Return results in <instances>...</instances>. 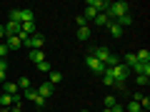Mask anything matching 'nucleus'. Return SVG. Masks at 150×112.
Listing matches in <instances>:
<instances>
[{"mask_svg": "<svg viewBox=\"0 0 150 112\" xmlns=\"http://www.w3.org/2000/svg\"><path fill=\"white\" fill-rule=\"evenodd\" d=\"M105 15L110 18V20H118V18L128 15V3H123V0H118V3H108Z\"/></svg>", "mask_w": 150, "mask_h": 112, "instance_id": "nucleus-1", "label": "nucleus"}, {"mask_svg": "<svg viewBox=\"0 0 150 112\" xmlns=\"http://www.w3.org/2000/svg\"><path fill=\"white\" fill-rule=\"evenodd\" d=\"M20 40H23L25 48H33V50H43V45H45V37L40 32H35L33 37H20Z\"/></svg>", "mask_w": 150, "mask_h": 112, "instance_id": "nucleus-2", "label": "nucleus"}, {"mask_svg": "<svg viewBox=\"0 0 150 112\" xmlns=\"http://www.w3.org/2000/svg\"><path fill=\"white\" fill-rule=\"evenodd\" d=\"M85 65L93 70V72H98V75H103V72H105V65H103V62H98V60L93 57V55H85Z\"/></svg>", "mask_w": 150, "mask_h": 112, "instance_id": "nucleus-3", "label": "nucleus"}, {"mask_svg": "<svg viewBox=\"0 0 150 112\" xmlns=\"http://www.w3.org/2000/svg\"><path fill=\"white\" fill-rule=\"evenodd\" d=\"M25 100L35 102L38 107H45V100H43L40 95H38V90H35V87H28V90H25Z\"/></svg>", "mask_w": 150, "mask_h": 112, "instance_id": "nucleus-4", "label": "nucleus"}, {"mask_svg": "<svg viewBox=\"0 0 150 112\" xmlns=\"http://www.w3.org/2000/svg\"><path fill=\"white\" fill-rule=\"evenodd\" d=\"M35 32H38L35 22H23V25H20V37H33Z\"/></svg>", "mask_w": 150, "mask_h": 112, "instance_id": "nucleus-5", "label": "nucleus"}, {"mask_svg": "<svg viewBox=\"0 0 150 112\" xmlns=\"http://www.w3.org/2000/svg\"><path fill=\"white\" fill-rule=\"evenodd\" d=\"M15 35H20V22L8 20V25H5V37H15Z\"/></svg>", "mask_w": 150, "mask_h": 112, "instance_id": "nucleus-6", "label": "nucleus"}, {"mask_svg": "<svg viewBox=\"0 0 150 112\" xmlns=\"http://www.w3.org/2000/svg\"><path fill=\"white\" fill-rule=\"evenodd\" d=\"M90 55L98 60V62L105 65V60H108V55H110V52H108V48H93V52H90Z\"/></svg>", "mask_w": 150, "mask_h": 112, "instance_id": "nucleus-7", "label": "nucleus"}, {"mask_svg": "<svg viewBox=\"0 0 150 112\" xmlns=\"http://www.w3.org/2000/svg\"><path fill=\"white\" fill-rule=\"evenodd\" d=\"M108 30H110V35L115 37V40H120V37H123V32H125V30H123V27H120L115 20H110V22H108Z\"/></svg>", "mask_w": 150, "mask_h": 112, "instance_id": "nucleus-8", "label": "nucleus"}, {"mask_svg": "<svg viewBox=\"0 0 150 112\" xmlns=\"http://www.w3.org/2000/svg\"><path fill=\"white\" fill-rule=\"evenodd\" d=\"M53 92H55V87H53V85H50V82H43V85L38 87V95L43 97V100H48V97H50V95H53Z\"/></svg>", "mask_w": 150, "mask_h": 112, "instance_id": "nucleus-9", "label": "nucleus"}, {"mask_svg": "<svg viewBox=\"0 0 150 112\" xmlns=\"http://www.w3.org/2000/svg\"><path fill=\"white\" fill-rule=\"evenodd\" d=\"M5 45H8V50H18V48H23V40H20V35L5 37Z\"/></svg>", "mask_w": 150, "mask_h": 112, "instance_id": "nucleus-10", "label": "nucleus"}, {"mask_svg": "<svg viewBox=\"0 0 150 112\" xmlns=\"http://www.w3.org/2000/svg\"><path fill=\"white\" fill-rule=\"evenodd\" d=\"M130 70H135L138 75H148L150 77V62H138L135 67H130Z\"/></svg>", "mask_w": 150, "mask_h": 112, "instance_id": "nucleus-11", "label": "nucleus"}, {"mask_svg": "<svg viewBox=\"0 0 150 112\" xmlns=\"http://www.w3.org/2000/svg\"><path fill=\"white\" fill-rule=\"evenodd\" d=\"M93 20H95V25H98V27H108V22H110V18H108L105 13H98V15L93 18Z\"/></svg>", "mask_w": 150, "mask_h": 112, "instance_id": "nucleus-12", "label": "nucleus"}, {"mask_svg": "<svg viewBox=\"0 0 150 112\" xmlns=\"http://www.w3.org/2000/svg\"><path fill=\"white\" fill-rule=\"evenodd\" d=\"M23 22H35L33 10H28V8H25V10H20V25H23Z\"/></svg>", "mask_w": 150, "mask_h": 112, "instance_id": "nucleus-13", "label": "nucleus"}, {"mask_svg": "<svg viewBox=\"0 0 150 112\" xmlns=\"http://www.w3.org/2000/svg\"><path fill=\"white\" fill-rule=\"evenodd\" d=\"M48 75H50V85H53V87L63 82V72H58V70H50Z\"/></svg>", "mask_w": 150, "mask_h": 112, "instance_id": "nucleus-14", "label": "nucleus"}, {"mask_svg": "<svg viewBox=\"0 0 150 112\" xmlns=\"http://www.w3.org/2000/svg\"><path fill=\"white\" fill-rule=\"evenodd\" d=\"M30 60H33L35 65H40V62L45 60V52H43V50H30Z\"/></svg>", "mask_w": 150, "mask_h": 112, "instance_id": "nucleus-15", "label": "nucleus"}, {"mask_svg": "<svg viewBox=\"0 0 150 112\" xmlns=\"http://www.w3.org/2000/svg\"><path fill=\"white\" fill-rule=\"evenodd\" d=\"M0 107H5V110H10V107H13V95L3 92V95H0Z\"/></svg>", "mask_w": 150, "mask_h": 112, "instance_id": "nucleus-16", "label": "nucleus"}, {"mask_svg": "<svg viewBox=\"0 0 150 112\" xmlns=\"http://www.w3.org/2000/svg\"><path fill=\"white\" fill-rule=\"evenodd\" d=\"M135 57H138V62H150V50H148V48L138 50V52H135Z\"/></svg>", "mask_w": 150, "mask_h": 112, "instance_id": "nucleus-17", "label": "nucleus"}, {"mask_svg": "<svg viewBox=\"0 0 150 112\" xmlns=\"http://www.w3.org/2000/svg\"><path fill=\"white\" fill-rule=\"evenodd\" d=\"M78 40H90V27H78Z\"/></svg>", "mask_w": 150, "mask_h": 112, "instance_id": "nucleus-18", "label": "nucleus"}, {"mask_svg": "<svg viewBox=\"0 0 150 112\" xmlns=\"http://www.w3.org/2000/svg\"><path fill=\"white\" fill-rule=\"evenodd\" d=\"M28 87H30V77H25V75H23L20 80H18V90H28Z\"/></svg>", "mask_w": 150, "mask_h": 112, "instance_id": "nucleus-19", "label": "nucleus"}, {"mask_svg": "<svg viewBox=\"0 0 150 112\" xmlns=\"http://www.w3.org/2000/svg\"><path fill=\"white\" fill-rule=\"evenodd\" d=\"M5 92L8 95H18V82H5Z\"/></svg>", "mask_w": 150, "mask_h": 112, "instance_id": "nucleus-20", "label": "nucleus"}, {"mask_svg": "<svg viewBox=\"0 0 150 112\" xmlns=\"http://www.w3.org/2000/svg\"><path fill=\"white\" fill-rule=\"evenodd\" d=\"M115 22H118L120 27H128L130 22H133V18H130V15H123V18H118V20H115Z\"/></svg>", "mask_w": 150, "mask_h": 112, "instance_id": "nucleus-21", "label": "nucleus"}, {"mask_svg": "<svg viewBox=\"0 0 150 112\" xmlns=\"http://www.w3.org/2000/svg\"><path fill=\"white\" fill-rule=\"evenodd\" d=\"M103 105H105V110H110V107H115V105H118V100H115V97H112V95H108Z\"/></svg>", "mask_w": 150, "mask_h": 112, "instance_id": "nucleus-22", "label": "nucleus"}, {"mask_svg": "<svg viewBox=\"0 0 150 112\" xmlns=\"http://www.w3.org/2000/svg\"><path fill=\"white\" fill-rule=\"evenodd\" d=\"M103 82H105L108 87H112V85H115V80H112V75L108 72V70H105V72H103Z\"/></svg>", "mask_w": 150, "mask_h": 112, "instance_id": "nucleus-23", "label": "nucleus"}, {"mask_svg": "<svg viewBox=\"0 0 150 112\" xmlns=\"http://www.w3.org/2000/svg\"><path fill=\"white\" fill-rule=\"evenodd\" d=\"M38 70H40V72H43V75H48V72H50V70H53V67H50V62H48V60H43V62L38 65Z\"/></svg>", "mask_w": 150, "mask_h": 112, "instance_id": "nucleus-24", "label": "nucleus"}, {"mask_svg": "<svg viewBox=\"0 0 150 112\" xmlns=\"http://www.w3.org/2000/svg\"><path fill=\"white\" fill-rule=\"evenodd\" d=\"M125 112H140V105H138L135 100H130V102H128V107H125Z\"/></svg>", "mask_w": 150, "mask_h": 112, "instance_id": "nucleus-25", "label": "nucleus"}, {"mask_svg": "<svg viewBox=\"0 0 150 112\" xmlns=\"http://www.w3.org/2000/svg\"><path fill=\"white\" fill-rule=\"evenodd\" d=\"M135 82H138L140 87H145V85L150 82V77H148V75H138V77H135Z\"/></svg>", "mask_w": 150, "mask_h": 112, "instance_id": "nucleus-26", "label": "nucleus"}, {"mask_svg": "<svg viewBox=\"0 0 150 112\" xmlns=\"http://www.w3.org/2000/svg\"><path fill=\"white\" fill-rule=\"evenodd\" d=\"M95 15H98V13L93 10V8H88V5H85V15H83V18H85V20H90V18H95Z\"/></svg>", "mask_w": 150, "mask_h": 112, "instance_id": "nucleus-27", "label": "nucleus"}, {"mask_svg": "<svg viewBox=\"0 0 150 112\" xmlns=\"http://www.w3.org/2000/svg\"><path fill=\"white\" fill-rule=\"evenodd\" d=\"M5 55H8V45L0 43V60H5Z\"/></svg>", "mask_w": 150, "mask_h": 112, "instance_id": "nucleus-28", "label": "nucleus"}, {"mask_svg": "<svg viewBox=\"0 0 150 112\" xmlns=\"http://www.w3.org/2000/svg\"><path fill=\"white\" fill-rule=\"evenodd\" d=\"M75 22H78V25H80V27H88V20H85V18H83V15H78V18H75Z\"/></svg>", "mask_w": 150, "mask_h": 112, "instance_id": "nucleus-29", "label": "nucleus"}, {"mask_svg": "<svg viewBox=\"0 0 150 112\" xmlns=\"http://www.w3.org/2000/svg\"><path fill=\"white\" fill-rule=\"evenodd\" d=\"M10 20H15V22H20V10H10Z\"/></svg>", "mask_w": 150, "mask_h": 112, "instance_id": "nucleus-30", "label": "nucleus"}, {"mask_svg": "<svg viewBox=\"0 0 150 112\" xmlns=\"http://www.w3.org/2000/svg\"><path fill=\"white\" fill-rule=\"evenodd\" d=\"M110 112H125V107H120V105H115V107H110Z\"/></svg>", "mask_w": 150, "mask_h": 112, "instance_id": "nucleus-31", "label": "nucleus"}, {"mask_svg": "<svg viewBox=\"0 0 150 112\" xmlns=\"http://www.w3.org/2000/svg\"><path fill=\"white\" fill-rule=\"evenodd\" d=\"M0 70H3V72H8V62H5V60H0Z\"/></svg>", "mask_w": 150, "mask_h": 112, "instance_id": "nucleus-32", "label": "nucleus"}, {"mask_svg": "<svg viewBox=\"0 0 150 112\" xmlns=\"http://www.w3.org/2000/svg\"><path fill=\"white\" fill-rule=\"evenodd\" d=\"M10 112H23V110H20V105H13V107H10Z\"/></svg>", "mask_w": 150, "mask_h": 112, "instance_id": "nucleus-33", "label": "nucleus"}, {"mask_svg": "<svg viewBox=\"0 0 150 112\" xmlns=\"http://www.w3.org/2000/svg\"><path fill=\"white\" fill-rule=\"evenodd\" d=\"M3 37H5V27L0 25V40H3Z\"/></svg>", "mask_w": 150, "mask_h": 112, "instance_id": "nucleus-34", "label": "nucleus"}, {"mask_svg": "<svg viewBox=\"0 0 150 112\" xmlns=\"http://www.w3.org/2000/svg\"><path fill=\"white\" fill-rule=\"evenodd\" d=\"M0 82H5V72L3 70H0Z\"/></svg>", "mask_w": 150, "mask_h": 112, "instance_id": "nucleus-35", "label": "nucleus"}, {"mask_svg": "<svg viewBox=\"0 0 150 112\" xmlns=\"http://www.w3.org/2000/svg\"><path fill=\"white\" fill-rule=\"evenodd\" d=\"M80 112H90V110H80Z\"/></svg>", "mask_w": 150, "mask_h": 112, "instance_id": "nucleus-36", "label": "nucleus"}, {"mask_svg": "<svg viewBox=\"0 0 150 112\" xmlns=\"http://www.w3.org/2000/svg\"><path fill=\"white\" fill-rule=\"evenodd\" d=\"M140 112H148V110H140Z\"/></svg>", "mask_w": 150, "mask_h": 112, "instance_id": "nucleus-37", "label": "nucleus"}, {"mask_svg": "<svg viewBox=\"0 0 150 112\" xmlns=\"http://www.w3.org/2000/svg\"><path fill=\"white\" fill-rule=\"evenodd\" d=\"M38 112H45V110H38Z\"/></svg>", "mask_w": 150, "mask_h": 112, "instance_id": "nucleus-38", "label": "nucleus"}]
</instances>
